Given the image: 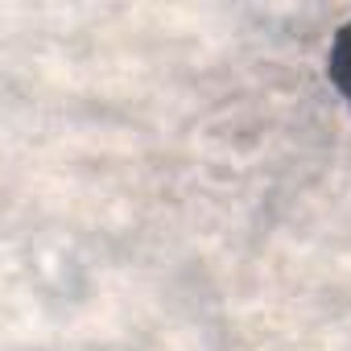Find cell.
<instances>
[{"mask_svg":"<svg viewBox=\"0 0 351 351\" xmlns=\"http://www.w3.org/2000/svg\"><path fill=\"white\" fill-rule=\"evenodd\" d=\"M339 71H351V29H347L343 46H339Z\"/></svg>","mask_w":351,"mask_h":351,"instance_id":"1","label":"cell"}]
</instances>
